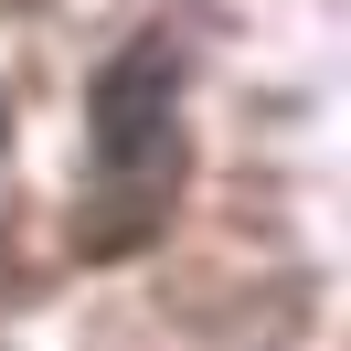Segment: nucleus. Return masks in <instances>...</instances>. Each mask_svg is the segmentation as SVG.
Here are the masks:
<instances>
[{
	"mask_svg": "<svg viewBox=\"0 0 351 351\" xmlns=\"http://www.w3.org/2000/svg\"><path fill=\"white\" fill-rule=\"evenodd\" d=\"M171 117H181V86H171V43H138L117 53L107 75H96V171L128 192V223L117 234H138V202H160V181H171Z\"/></svg>",
	"mask_w": 351,
	"mask_h": 351,
	"instance_id": "obj_1",
	"label": "nucleus"
}]
</instances>
